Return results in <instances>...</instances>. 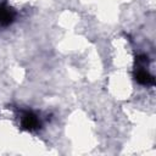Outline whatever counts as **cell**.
<instances>
[{"label":"cell","mask_w":156,"mask_h":156,"mask_svg":"<svg viewBox=\"0 0 156 156\" xmlns=\"http://www.w3.org/2000/svg\"><path fill=\"white\" fill-rule=\"evenodd\" d=\"M21 123H22V127L27 130H33V129H37L40 123L37 118V116L32 112H24L23 116H22V119H21Z\"/></svg>","instance_id":"cell-1"},{"label":"cell","mask_w":156,"mask_h":156,"mask_svg":"<svg viewBox=\"0 0 156 156\" xmlns=\"http://www.w3.org/2000/svg\"><path fill=\"white\" fill-rule=\"evenodd\" d=\"M15 18V11L7 6H0V24L7 26Z\"/></svg>","instance_id":"cell-2"},{"label":"cell","mask_w":156,"mask_h":156,"mask_svg":"<svg viewBox=\"0 0 156 156\" xmlns=\"http://www.w3.org/2000/svg\"><path fill=\"white\" fill-rule=\"evenodd\" d=\"M135 79L140 84H146V85L154 84V77L145 69H138L135 73Z\"/></svg>","instance_id":"cell-3"}]
</instances>
